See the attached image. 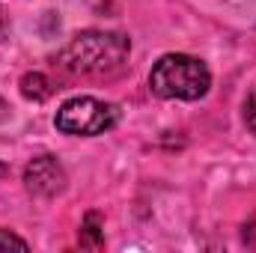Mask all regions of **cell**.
<instances>
[{"label":"cell","instance_id":"cell-8","mask_svg":"<svg viewBox=\"0 0 256 253\" xmlns=\"http://www.w3.org/2000/svg\"><path fill=\"white\" fill-rule=\"evenodd\" d=\"M244 126L256 134V86L248 92V98H244Z\"/></svg>","mask_w":256,"mask_h":253},{"label":"cell","instance_id":"cell-9","mask_svg":"<svg viewBox=\"0 0 256 253\" xmlns=\"http://www.w3.org/2000/svg\"><path fill=\"white\" fill-rule=\"evenodd\" d=\"M242 242H244L248 248H254V250H256V214L244 224V230H242Z\"/></svg>","mask_w":256,"mask_h":253},{"label":"cell","instance_id":"cell-5","mask_svg":"<svg viewBox=\"0 0 256 253\" xmlns=\"http://www.w3.org/2000/svg\"><path fill=\"white\" fill-rule=\"evenodd\" d=\"M80 248L86 250H102L104 248V226H102V214L98 212H90L84 218V226H80V236H78Z\"/></svg>","mask_w":256,"mask_h":253},{"label":"cell","instance_id":"cell-11","mask_svg":"<svg viewBox=\"0 0 256 253\" xmlns=\"http://www.w3.org/2000/svg\"><path fill=\"white\" fill-rule=\"evenodd\" d=\"M6 116H9V104H6V102H3V98H0V122H3V120H6Z\"/></svg>","mask_w":256,"mask_h":253},{"label":"cell","instance_id":"cell-6","mask_svg":"<svg viewBox=\"0 0 256 253\" xmlns=\"http://www.w3.org/2000/svg\"><path fill=\"white\" fill-rule=\"evenodd\" d=\"M21 96L27 98V102H45L51 92H54V86H51V80L42 74V72H27L24 78H21Z\"/></svg>","mask_w":256,"mask_h":253},{"label":"cell","instance_id":"cell-4","mask_svg":"<svg viewBox=\"0 0 256 253\" xmlns=\"http://www.w3.org/2000/svg\"><path fill=\"white\" fill-rule=\"evenodd\" d=\"M24 188L39 200H54L66 188V170L54 155H39L24 167Z\"/></svg>","mask_w":256,"mask_h":253},{"label":"cell","instance_id":"cell-3","mask_svg":"<svg viewBox=\"0 0 256 253\" xmlns=\"http://www.w3.org/2000/svg\"><path fill=\"white\" fill-rule=\"evenodd\" d=\"M120 120V110L102 98H92V96H78V98H68L63 108L57 110V120L54 126L63 134L72 137H96V134H104L116 126Z\"/></svg>","mask_w":256,"mask_h":253},{"label":"cell","instance_id":"cell-2","mask_svg":"<svg viewBox=\"0 0 256 253\" xmlns=\"http://www.w3.org/2000/svg\"><path fill=\"white\" fill-rule=\"evenodd\" d=\"M208 86H212L208 66L188 54H167L149 72V90L158 98L196 102L208 92Z\"/></svg>","mask_w":256,"mask_h":253},{"label":"cell","instance_id":"cell-1","mask_svg":"<svg viewBox=\"0 0 256 253\" xmlns=\"http://www.w3.org/2000/svg\"><path fill=\"white\" fill-rule=\"evenodd\" d=\"M131 42L122 33L84 30L57 54V66L80 78H116L128 66Z\"/></svg>","mask_w":256,"mask_h":253},{"label":"cell","instance_id":"cell-10","mask_svg":"<svg viewBox=\"0 0 256 253\" xmlns=\"http://www.w3.org/2000/svg\"><path fill=\"white\" fill-rule=\"evenodd\" d=\"M6 30H9V18H6V12H3V6H0V39L6 36Z\"/></svg>","mask_w":256,"mask_h":253},{"label":"cell","instance_id":"cell-7","mask_svg":"<svg viewBox=\"0 0 256 253\" xmlns=\"http://www.w3.org/2000/svg\"><path fill=\"white\" fill-rule=\"evenodd\" d=\"M9 248H15V250H27L30 244H27L21 236H15V232H9V230H0V250H9Z\"/></svg>","mask_w":256,"mask_h":253}]
</instances>
